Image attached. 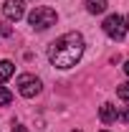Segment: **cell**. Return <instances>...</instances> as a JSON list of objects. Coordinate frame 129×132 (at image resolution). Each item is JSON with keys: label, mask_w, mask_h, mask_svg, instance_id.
<instances>
[{"label": "cell", "mask_w": 129, "mask_h": 132, "mask_svg": "<svg viewBox=\"0 0 129 132\" xmlns=\"http://www.w3.org/2000/svg\"><path fill=\"white\" fill-rule=\"evenodd\" d=\"M86 10L91 15H101L106 10V0H86Z\"/></svg>", "instance_id": "7"}, {"label": "cell", "mask_w": 129, "mask_h": 132, "mask_svg": "<svg viewBox=\"0 0 129 132\" xmlns=\"http://www.w3.org/2000/svg\"><path fill=\"white\" fill-rule=\"evenodd\" d=\"M13 132H25V127H23V125H15V127H13Z\"/></svg>", "instance_id": "12"}, {"label": "cell", "mask_w": 129, "mask_h": 132, "mask_svg": "<svg viewBox=\"0 0 129 132\" xmlns=\"http://www.w3.org/2000/svg\"><path fill=\"white\" fill-rule=\"evenodd\" d=\"M124 74H127V76H129V59H127V61H124Z\"/></svg>", "instance_id": "13"}, {"label": "cell", "mask_w": 129, "mask_h": 132, "mask_svg": "<svg viewBox=\"0 0 129 132\" xmlns=\"http://www.w3.org/2000/svg\"><path fill=\"white\" fill-rule=\"evenodd\" d=\"M73 132H79V130H73Z\"/></svg>", "instance_id": "15"}, {"label": "cell", "mask_w": 129, "mask_h": 132, "mask_svg": "<svg viewBox=\"0 0 129 132\" xmlns=\"http://www.w3.org/2000/svg\"><path fill=\"white\" fill-rule=\"evenodd\" d=\"M101 132H106V130H101Z\"/></svg>", "instance_id": "14"}, {"label": "cell", "mask_w": 129, "mask_h": 132, "mask_svg": "<svg viewBox=\"0 0 129 132\" xmlns=\"http://www.w3.org/2000/svg\"><path fill=\"white\" fill-rule=\"evenodd\" d=\"M3 15L8 18V20H20V18L25 15V5H23V0H5L3 3Z\"/></svg>", "instance_id": "5"}, {"label": "cell", "mask_w": 129, "mask_h": 132, "mask_svg": "<svg viewBox=\"0 0 129 132\" xmlns=\"http://www.w3.org/2000/svg\"><path fill=\"white\" fill-rule=\"evenodd\" d=\"M56 20H58V15H56V10L48 8V5L33 8V13L28 15V23H31L33 31H46V28H51V26H56Z\"/></svg>", "instance_id": "2"}, {"label": "cell", "mask_w": 129, "mask_h": 132, "mask_svg": "<svg viewBox=\"0 0 129 132\" xmlns=\"http://www.w3.org/2000/svg\"><path fill=\"white\" fill-rule=\"evenodd\" d=\"M116 97L122 99L124 104H129V81H127V84H119V86H116Z\"/></svg>", "instance_id": "9"}, {"label": "cell", "mask_w": 129, "mask_h": 132, "mask_svg": "<svg viewBox=\"0 0 129 132\" xmlns=\"http://www.w3.org/2000/svg\"><path fill=\"white\" fill-rule=\"evenodd\" d=\"M13 71H15V66L10 64V61H0V84L5 81V79H10Z\"/></svg>", "instance_id": "8"}, {"label": "cell", "mask_w": 129, "mask_h": 132, "mask_svg": "<svg viewBox=\"0 0 129 132\" xmlns=\"http://www.w3.org/2000/svg\"><path fill=\"white\" fill-rule=\"evenodd\" d=\"M99 117H101V122H106V125L114 122V119H116V107L109 104V102H106V104H101V107H99Z\"/></svg>", "instance_id": "6"}, {"label": "cell", "mask_w": 129, "mask_h": 132, "mask_svg": "<svg viewBox=\"0 0 129 132\" xmlns=\"http://www.w3.org/2000/svg\"><path fill=\"white\" fill-rule=\"evenodd\" d=\"M84 48H86L84 36L76 31H68L48 46V59L56 69H71V66H76L81 61Z\"/></svg>", "instance_id": "1"}, {"label": "cell", "mask_w": 129, "mask_h": 132, "mask_svg": "<svg viewBox=\"0 0 129 132\" xmlns=\"http://www.w3.org/2000/svg\"><path fill=\"white\" fill-rule=\"evenodd\" d=\"M116 119H122V122H129V107H127V109H122V112H116Z\"/></svg>", "instance_id": "11"}, {"label": "cell", "mask_w": 129, "mask_h": 132, "mask_svg": "<svg viewBox=\"0 0 129 132\" xmlns=\"http://www.w3.org/2000/svg\"><path fill=\"white\" fill-rule=\"evenodd\" d=\"M101 28H104V33H106L112 41H124V36H127V31H129V28H127V20H124L122 15H116V13L104 18Z\"/></svg>", "instance_id": "3"}, {"label": "cell", "mask_w": 129, "mask_h": 132, "mask_svg": "<svg viewBox=\"0 0 129 132\" xmlns=\"http://www.w3.org/2000/svg\"><path fill=\"white\" fill-rule=\"evenodd\" d=\"M13 102V94L5 89V86H0V107H5V104H10Z\"/></svg>", "instance_id": "10"}, {"label": "cell", "mask_w": 129, "mask_h": 132, "mask_svg": "<svg viewBox=\"0 0 129 132\" xmlns=\"http://www.w3.org/2000/svg\"><path fill=\"white\" fill-rule=\"evenodd\" d=\"M41 89H43V84L38 76H33V74H20L18 76V92H20V97L25 99H33L41 94Z\"/></svg>", "instance_id": "4"}]
</instances>
